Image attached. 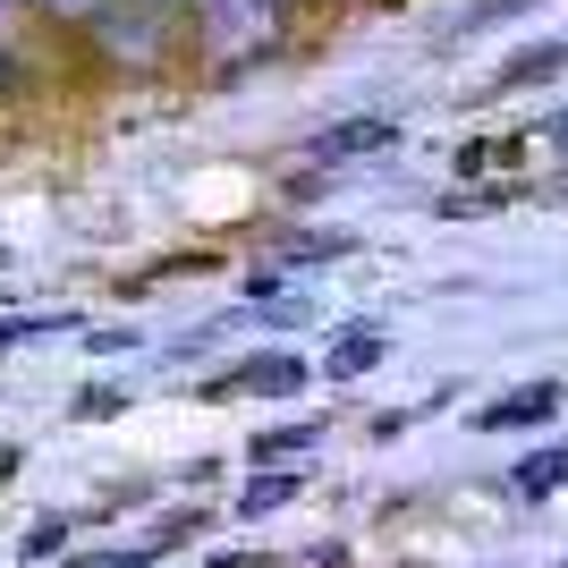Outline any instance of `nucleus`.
<instances>
[{
  "instance_id": "nucleus-1",
  "label": "nucleus",
  "mask_w": 568,
  "mask_h": 568,
  "mask_svg": "<svg viewBox=\"0 0 568 568\" xmlns=\"http://www.w3.org/2000/svg\"><path fill=\"white\" fill-rule=\"evenodd\" d=\"M560 382H526V390H509V399H493V407H475V425L484 433H518V425H551L560 416Z\"/></svg>"
},
{
  "instance_id": "nucleus-2",
  "label": "nucleus",
  "mask_w": 568,
  "mask_h": 568,
  "mask_svg": "<svg viewBox=\"0 0 568 568\" xmlns=\"http://www.w3.org/2000/svg\"><path fill=\"white\" fill-rule=\"evenodd\" d=\"M306 382V356H246L221 382H204V399H230V390H297Z\"/></svg>"
},
{
  "instance_id": "nucleus-3",
  "label": "nucleus",
  "mask_w": 568,
  "mask_h": 568,
  "mask_svg": "<svg viewBox=\"0 0 568 568\" xmlns=\"http://www.w3.org/2000/svg\"><path fill=\"white\" fill-rule=\"evenodd\" d=\"M568 69V34H551V43H535V51H518L509 69L484 85V94H518V85H544V77H560Z\"/></svg>"
},
{
  "instance_id": "nucleus-4",
  "label": "nucleus",
  "mask_w": 568,
  "mask_h": 568,
  "mask_svg": "<svg viewBox=\"0 0 568 568\" xmlns=\"http://www.w3.org/2000/svg\"><path fill=\"white\" fill-rule=\"evenodd\" d=\"M382 144H390V119H339L332 136H314L306 153L314 162H348V153H382Z\"/></svg>"
},
{
  "instance_id": "nucleus-5",
  "label": "nucleus",
  "mask_w": 568,
  "mask_h": 568,
  "mask_svg": "<svg viewBox=\"0 0 568 568\" xmlns=\"http://www.w3.org/2000/svg\"><path fill=\"white\" fill-rule=\"evenodd\" d=\"M306 493V467H281V475H255L246 493H237V518H263V509H281V500Z\"/></svg>"
},
{
  "instance_id": "nucleus-6",
  "label": "nucleus",
  "mask_w": 568,
  "mask_h": 568,
  "mask_svg": "<svg viewBox=\"0 0 568 568\" xmlns=\"http://www.w3.org/2000/svg\"><path fill=\"white\" fill-rule=\"evenodd\" d=\"M526 162V136H475V144H458V170L467 179H484V170H518Z\"/></svg>"
},
{
  "instance_id": "nucleus-7",
  "label": "nucleus",
  "mask_w": 568,
  "mask_h": 568,
  "mask_svg": "<svg viewBox=\"0 0 568 568\" xmlns=\"http://www.w3.org/2000/svg\"><path fill=\"white\" fill-rule=\"evenodd\" d=\"M314 442H323V416H306V425H272V433H255L246 450H255V458H297V450H314Z\"/></svg>"
},
{
  "instance_id": "nucleus-8",
  "label": "nucleus",
  "mask_w": 568,
  "mask_h": 568,
  "mask_svg": "<svg viewBox=\"0 0 568 568\" xmlns=\"http://www.w3.org/2000/svg\"><path fill=\"white\" fill-rule=\"evenodd\" d=\"M568 484V450H535L518 467V500H544V493H560Z\"/></svg>"
},
{
  "instance_id": "nucleus-9",
  "label": "nucleus",
  "mask_w": 568,
  "mask_h": 568,
  "mask_svg": "<svg viewBox=\"0 0 568 568\" xmlns=\"http://www.w3.org/2000/svg\"><path fill=\"white\" fill-rule=\"evenodd\" d=\"M382 348H390V339H382L374 323H356V332L332 348V374H365V365H382Z\"/></svg>"
},
{
  "instance_id": "nucleus-10",
  "label": "nucleus",
  "mask_w": 568,
  "mask_h": 568,
  "mask_svg": "<svg viewBox=\"0 0 568 568\" xmlns=\"http://www.w3.org/2000/svg\"><path fill=\"white\" fill-rule=\"evenodd\" d=\"M60 551H69V518H43V526H26V535H18V560H34V568L60 560Z\"/></svg>"
},
{
  "instance_id": "nucleus-11",
  "label": "nucleus",
  "mask_w": 568,
  "mask_h": 568,
  "mask_svg": "<svg viewBox=\"0 0 568 568\" xmlns=\"http://www.w3.org/2000/svg\"><path fill=\"white\" fill-rule=\"evenodd\" d=\"M119 407H128V390H111V382H94V390H77V399H69V416H77V425H111Z\"/></svg>"
},
{
  "instance_id": "nucleus-12",
  "label": "nucleus",
  "mask_w": 568,
  "mask_h": 568,
  "mask_svg": "<svg viewBox=\"0 0 568 568\" xmlns=\"http://www.w3.org/2000/svg\"><path fill=\"white\" fill-rule=\"evenodd\" d=\"M544 136H551V144H568V111H551V119H544Z\"/></svg>"
},
{
  "instance_id": "nucleus-13",
  "label": "nucleus",
  "mask_w": 568,
  "mask_h": 568,
  "mask_svg": "<svg viewBox=\"0 0 568 568\" xmlns=\"http://www.w3.org/2000/svg\"><path fill=\"white\" fill-rule=\"evenodd\" d=\"M544 204H568V170H560V179H551V195H544Z\"/></svg>"
},
{
  "instance_id": "nucleus-14",
  "label": "nucleus",
  "mask_w": 568,
  "mask_h": 568,
  "mask_svg": "<svg viewBox=\"0 0 568 568\" xmlns=\"http://www.w3.org/2000/svg\"><path fill=\"white\" fill-rule=\"evenodd\" d=\"M9 467H18V450H9V442H0V484H9Z\"/></svg>"
},
{
  "instance_id": "nucleus-15",
  "label": "nucleus",
  "mask_w": 568,
  "mask_h": 568,
  "mask_svg": "<svg viewBox=\"0 0 568 568\" xmlns=\"http://www.w3.org/2000/svg\"><path fill=\"white\" fill-rule=\"evenodd\" d=\"M213 568H263V560H246V551H237V560H213Z\"/></svg>"
},
{
  "instance_id": "nucleus-16",
  "label": "nucleus",
  "mask_w": 568,
  "mask_h": 568,
  "mask_svg": "<svg viewBox=\"0 0 568 568\" xmlns=\"http://www.w3.org/2000/svg\"><path fill=\"white\" fill-rule=\"evenodd\" d=\"M0 272H9V255H0Z\"/></svg>"
}]
</instances>
